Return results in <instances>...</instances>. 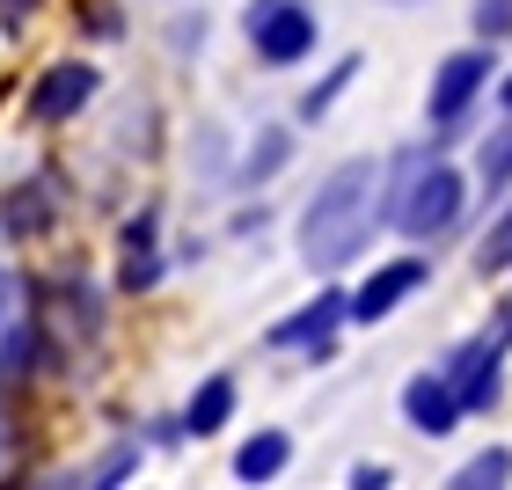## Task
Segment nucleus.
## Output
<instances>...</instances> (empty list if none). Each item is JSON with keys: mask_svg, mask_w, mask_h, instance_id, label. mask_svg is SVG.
<instances>
[{"mask_svg": "<svg viewBox=\"0 0 512 490\" xmlns=\"http://www.w3.org/2000/svg\"><path fill=\"white\" fill-rule=\"evenodd\" d=\"M403 425L425 439H447L461 425V395L447 388V373H410L403 381Z\"/></svg>", "mask_w": 512, "mask_h": 490, "instance_id": "7", "label": "nucleus"}, {"mask_svg": "<svg viewBox=\"0 0 512 490\" xmlns=\"http://www.w3.org/2000/svg\"><path fill=\"white\" fill-rule=\"evenodd\" d=\"M483 183H491V191H505V183H512V125L483 147Z\"/></svg>", "mask_w": 512, "mask_h": 490, "instance_id": "17", "label": "nucleus"}, {"mask_svg": "<svg viewBox=\"0 0 512 490\" xmlns=\"http://www.w3.org/2000/svg\"><path fill=\"white\" fill-rule=\"evenodd\" d=\"M30 330H8V344H0V373H8V381H22V373H30Z\"/></svg>", "mask_w": 512, "mask_h": 490, "instance_id": "18", "label": "nucleus"}, {"mask_svg": "<svg viewBox=\"0 0 512 490\" xmlns=\"http://www.w3.org/2000/svg\"><path fill=\"white\" fill-rule=\"evenodd\" d=\"M425 286V256H403V264H381L374 278H366V286L352 293V322H388L395 308H403V300Z\"/></svg>", "mask_w": 512, "mask_h": 490, "instance_id": "8", "label": "nucleus"}, {"mask_svg": "<svg viewBox=\"0 0 512 490\" xmlns=\"http://www.w3.org/2000/svg\"><path fill=\"white\" fill-rule=\"evenodd\" d=\"M88 96H96V66L88 59H59V66H44V81L30 88V118L59 125V118H74Z\"/></svg>", "mask_w": 512, "mask_h": 490, "instance_id": "6", "label": "nucleus"}, {"mask_svg": "<svg viewBox=\"0 0 512 490\" xmlns=\"http://www.w3.org/2000/svg\"><path fill=\"white\" fill-rule=\"evenodd\" d=\"M476 271H483V278H498V271H512V205L498 213V227H491V235L476 242Z\"/></svg>", "mask_w": 512, "mask_h": 490, "instance_id": "15", "label": "nucleus"}, {"mask_svg": "<svg viewBox=\"0 0 512 490\" xmlns=\"http://www.w3.org/2000/svg\"><path fill=\"white\" fill-rule=\"evenodd\" d=\"M344 315H352V300H344V293H315V308L271 322V344H315V359H330V330Z\"/></svg>", "mask_w": 512, "mask_h": 490, "instance_id": "9", "label": "nucleus"}, {"mask_svg": "<svg viewBox=\"0 0 512 490\" xmlns=\"http://www.w3.org/2000/svg\"><path fill=\"white\" fill-rule=\"evenodd\" d=\"M227 417H235V381L227 373H213V381H198L191 395V410H183V432H198V439H213Z\"/></svg>", "mask_w": 512, "mask_h": 490, "instance_id": "11", "label": "nucleus"}, {"mask_svg": "<svg viewBox=\"0 0 512 490\" xmlns=\"http://www.w3.org/2000/svg\"><path fill=\"white\" fill-rule=\"evenodd\" d=\"M447 373V388L461 395V410H491L498 403V388H505V373H498V337H469V344H454V359L439 366Z\"/></svg>", "mask_w": 512, "mask_h": 490, "instance_id": "5", "label": "nucleus"}, {"mask_svg": "<svg viewBox=\"0 0 512 490\" xmlns=\"http://www.w3.org/2000/svg\"><path fill=\"white\" fill-rule=\"evenodd\" d=\"M498 66H491V52H447L439 59V74H432V96H425V110H432V125H461V110L476 103V88L491 81Z\"/></svg>", "mask_w": 512, "mask_h": 490, "instance_id": "4", "label": "nucleus"}, {"mask_svg": "<svg viewBox=\"0 0 512 490\" xmlns=\"http://www.w3.org/2000/svg\"><path fill=\"white\" fill-rule=\"evenodd\" d=\"M381 191H388V169L374 154L337 161V169L315 183V198L300 205V264L308 271H344L352 264L381 227Z\"/></svg>", "mask_w": 512, "mask_h": 490, "instance_id": "1", "label": "nucleus"}, {"mask_svg": "<svg viewBox=\"0 0 512 490\" xmlns=\"http://www.w3.org/2000/svg\"><path fill=\"white\" fill-rule=\"evenodd\" d=\"M8 300H15V286H8V278H0V315H8Z\"/></svg>", "mask_w": 512, "mask_h": 490, "instance_id": "23", "label": "nucleus"}, {"mask_svg": "<svg viewBox=\"0 0 512 490\" xmlns=\"http://www.w3.org/2000/svg\"><path fill=\"white\" fill-rule=\"evenodd\" d=\"M161 278V256H154V213H139L132 227H125V286L139 293V286H154Z\"/></svg>", "mask_w": 512, "mask_h": 490, "instance_id": "12", "label": "nucleus"}, {"mask_svg": "<svg viewBox=\"0 0 512 490\" xmlns=\"http://www.w3.org/2000/svg\"><path fill=\"white\" fill-rule=\"evenodd\" d=\"M395 183H403V191L381 198V220H395L410 242H432V235H447V227H454V213H461V176L447 169V161L403 154V161H395Z\"/></svg>", "mask_w": 512, "mask_h": 490, "instance_id": "2", "label": "nucleus"}, {"mask_svg": "<svg viewBox=\"0 0 512 490\" xmlns=\"http://www.w3.org/2000/svg\"><path fill=\"white\" fill-rule=\"evenodd\" d=\"M37 8H44V0H0V30H22Z\"/></svg>", "mask_w": 512, "mask_h": 490, "instance_id": "21", "label": "nucleus"}, {"mask_svg": "<svg viewBox=\"0 0 512 490\" xmlns=\"http://www.w3.org/2000/svg\"><path fill=\"white\" fill-rule=\"evenodd\" d=\"M139 469V447H110L96 469H88V483H118V476H132Z\"/></svg>", "mask_w": 512, "mask_h": 490, "instance_id": "19", "label": "nucleus"}, {"mask_svg": "<svg viewBox=\"0 0 512 490\" xmlns=\"http://www.w3.org/2000/svg\"><path fill=\"white\" fill-rule=\"evenodd\" d=\"M286 154H293V132L286 125H264V139L242 154V183H264V176H278L286 169Z\"/></svg>", "mask_w": 512, "mask_h": 490, "instance_id": "14", "label": "nucleus"}, {"mask_svg": "<svg viewBox=\"0 0 512 490\" xmlns=\"http://www.w3.org/2000/svg\"><path fill=\"white\" fill-rule=\"evenodd\" d=\"M498 483H512V447H483L447 476V490H498Z\"/></svg>", "mask_w": 512, "mask_h": 490, "instance_id": "13", "label": "nucleus"}, {"mask_svg": "<svg viewBox=\"0 0 512 490\" xmlns=\"http://www.w3.org/2000/svg\"><path fill=\"white\" fill-rule=\"evenodd\" d=\"M395 476L381 469V461H359V469H352V490H388Z\"/></svg>", "mask_w": 512, "mask_h": 490, "instance_id": "22", "label": "nucleus"}, {"mask_svg": "<svg viewBox=\"0 0 512 490\" xmlns=\"http://www.w3.org/2000/svg\"><path fill=\"white\" fill-rule=\"evenodd\" d=\"M352 74H359V59H337V74H322L308 96H300V118H322V110H330L344 88H352Z\"/></svg>", "mask_w": 512, "mask_h": 490, "instance_id": "16", "label": "nucleus"}, {"mask_svg": "<svg viewBox=\"0 0 512 490\" xmlns=\"http://www.w3.org/2000/svg\"><path fill=\"white\" fill-rule=\"evenodd\" d=\"M498 103H505V110H512V81H505V88H498Z\"/></svg>", "mask_w": 512, "mask_h": 490, "instance_id": "24", "label": "nucleus"}, {"mask_svg": "<svg viewBox=\"0 0 512 490\" xmlns=\"http://www.w3.org/2000/svg\"><path fill=\"white\" fill-rule=\"evenodd\" d=\"M249 44L271 66L308 59L315 52V8H300V0H249Z\"/></svg>", "mask_w": 512, "mask_h": 490, "instance_id": "3", "label": "nucleus"}, {"mask_svg": "<svg viewBox=\"0 0 512 490\" xmlns=\"http://www.w3.org/2000/svg\"><path fill=\"white\" fill-rule=\"evenodd\" d=\"M286 461H293V439L264 425L256 439H242V447H235V476H242V483H271Z\"/></svg>", "mask_w": 512, "mask_h": 490, "instance_id": "10", "label": "nucleus"}, {"mask_svg": "<svg viewBox=\"0 0 512 490\" xmlns=\"http://www.w3.org/2000/svg\"><path fill=\"white\" fill-rule=\"evenodd\" d=\"M476 30H483V37H512V0H483V8H476Z\"/></svg>", "mask_w": 512, "mask_h": 490, "instance_id": "20", "label": "nucleus"}]
</instances>
